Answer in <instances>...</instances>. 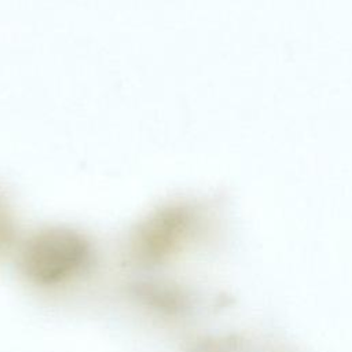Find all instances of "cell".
Wrapping results in <instances>:
<instances>
[{
	"instance_id": "6da1fadb",
	"label": "cell",
	"mask_w": 352,
	"mask_h": 352,
	"mask_svg": "<svg viewBox=\"0 0 352 352\" xmlns=\"http://www.w3.org/2000/svg\"><path fill=\"white\" fill-rule=\"evenodd\" d=\"M89 258V245L82 236L56 228L37 234L25 245L21 265L34 282L55 285L81 272Z\"/></svg>"
},
{
	"instance_id": "7a4b0ae2",
	"label": "cell",
	"mask_w": 352,
	"mask_h": 352,
	"mask_svg": "<svg viewBox=\"0 0 352 352\" xmlns=\"http://www.w3.org/2000/svg\"><path fill=\"white\" fill-rule=\"evenodd\" d=\"M191 216L187 209L172 206L158 212L139 230L135 241V254L146 261L166 256L190 227Z\"/></svg>"
}]
</instances>
